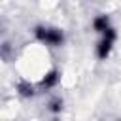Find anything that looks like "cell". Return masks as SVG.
I'll list each match as a JSON object with an SVG mask.
<instances>
[{"label": "cell", "instance_id": "6da1fadb", "mask_svg": "<svg viewBox=\"0 0 121 121\" xmlns=\"http://www.w3.org/2000/svg\"><path fill=\"white\" fill-rule=\"evenodd\" d=\"M34 36H36V40L40 43L49 45V47H59V45L64 43V32L60 28H57V26H43V25H40V26L34 28Z\"/></svg>", "mask_w": 121, "mask_h": 121}, {"label": "cell", "instance_id": "7a4b0ae2", "mask_svg": "<svg viewBox=\"0 0 121 121\" xmlns=\"http://www.w3.org/2000/svg\"><path fill=\"white\" fill-rule=\"evenodd\" d=\"M115 40H117V30H115L113 26H110L104 34H100V40H98V43H96V57H98L100 60H106V59L110 57Z\"/></svg>", "mask_w": 121, "mask_h": 121}, {"label": "cell", "instance_id": "3957f363", "mask_svg": "<svg viewBox=\"0 0 121 121\" xmlns=\"http://www.w3.org/2000/svg\"><path fill=\"white\" fill-rule=\"evenodd\" d=\"M91 25H93V30H95V32H98V34H104V32L112 26L110 17H108V15H104V13H102V15H96V17L93 19V23H91Z\"/></svg>", "mask_w": 121, "mask_h": 121}, {"label": "cell", "instance_id": "277c9868", "mask_svg": "<svg viewBox=\"0 0 121 121\" xmlns=\"http://www.w3.org/2000/svg\"><path fill=\"white\" fill-rule=\"evenodd\" d=\"M59 78H60V76H59V72H57V70H49V72L42 78L40 87H42V89H53V87L59 83Z\"/></svg>", "mask_w": 121, "mask_h": 121}, {"label": "cell", "instance_id": "5b68a950", "mask_svg": "<svg viewBox=\"0 0 121 121\" xmlns=\"http://www.w3.org/2000/svg\"><path fill=\"white\" fill-rule=\"evenodd\" d=\"M17 93L21 95V96H25V98H30V96H34V85L32 83H28V81H19L17 83Z\"/></svg>", "mask_w": 121, "mask_h": 121}, {"label": "cell", "instance_id": "8992f818", "mask_svg": "<svg viewBox=\"0 0 121 121\" xmlns=\"http://www.w3.org/2000/svg\"><path fill=\"white\" fill-rule=\"evenodd\" d=\"M62 104H64V102H62V98H60V96H55V98H51V100H49L47 110H49L51 113H55V115H57V113H60V112H62Z\"/></svg>", "mask_w": 121, "mask_h": 121}, {"label": "cell", "instance_id": "52a82bcc", "mask_svg": "<svg viewBox=\"0 0 121 121\" xmlns=\"http://www.w3.org/2000/svg\"><path fill=\"white\" fill-rule=\"evenodd\" d=\"M117 121H121V119H117Z\"/></svg>", "mask_w": 121, "mask_h": 121}]
</instances>
